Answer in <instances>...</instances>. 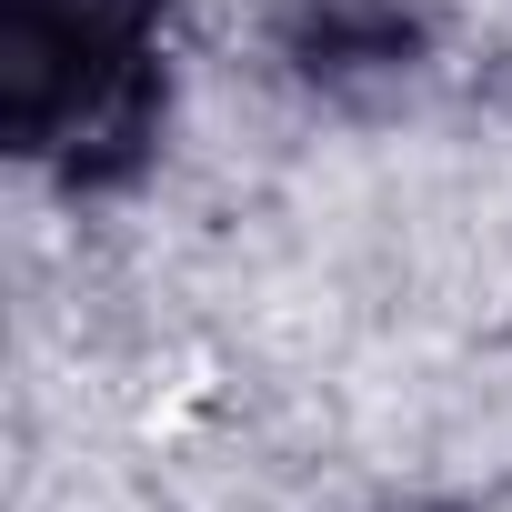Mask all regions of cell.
<instances>
[{"label":"cell","instance_id":"6da1fadb","mask_svg":"<svg viewBox=\"0 0 512 512\" xmlns=\"http://www.w3.org/2000/svg\"><path fill=\"white\" fill-rule=\"evenodd\" d=\"M171 0H0V131L71 191H111L161 141Z\"/></svg>","mask_w":512,"mask_h":512},{"label":"cell","instance_id":"7a4b0ae2","mask_svg":"<svg viewBox=\"0 0 512 512\" xmlns=\"http://www.w3.org/2000/svg\"><path fill=\"white\" fill-rule=\"evenodd\" d=\"M282 51H292L312 81L352 91V81L412 71L422 31H412V11H402V0H292V21H282Z\"/></svg>","mask_w":512,"mask_h":512}]
</instances>
